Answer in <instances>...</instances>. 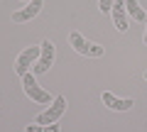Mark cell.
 <instances>
[{
    "label": "cell",
    "mask_w": 147,
    "mask_h": 132,
    "mask_svg": "<svg viewBox=\"0 0 147 132\" xmlns=\"http://www.w3.org/2000/svg\"><path fill=\"white\" fill-rule=\"evenodd\" d=\"M69 44H71L81 56L98 59V56H103V54H105V49L100 47V44H93V42H88V39H84L79 32H71V34H69Z\"/></svg>",
    "instance_id": "obj_1"
},
{
    "label": "cell",
    "mask_w": 147,
    "mask_h": 132,
    "mask_svg": "<svg viewBox=\"0 0 147 132\" xmlns=\"http://www.w3.org/2000/svg\"><path fill=\"white\" fill-rule=\"evenodd\" d=\"M64 110H66V101H64V95H54L52 105H49L44 113L37 115V125H54V122L64 115Z\"/></svg>",
    "instance_id": "obj_2"
},
{
    "label": "cell",
    "mask_w": 147,
    "mask_h": 132,
    "mask_svg": "<svg viewBox=\"0 0 147 132\" xmlns=\"http://www.w3.org/2000/svg\"><path fill=\"white\" fill-rule=\"evenodd\" d=\"M22 90L30 95L32 101H37V103H49V101H54L52 95H49L47 90L34 81V74H25V76H22Z\"/></svg>",
    "instance_id": "obj_3"
},
{
    "label": "cell",
    "mask_w": 147,
    "mask_h": 132,
    "mask_svg": "<svg viewBox=\"0 0 147 132\" xmlns=\"http://www.w3.org/2000/svg\"><path fill=\"white\" fill-rule=\"evenodd\" d=\"M39 59H37V64L32 66V74H47L49 66L54 64V44L49 42V39H42V44H39Z\"/></svg>",
    "instance_id": "obj_4"
},
{
    "label": "cell",
    "mask_w": 147,
    "mask_h": 132,
    "mask_svg": "<svg viewBox=\"0 0 147 132\" xmlns=\"http://www.w3.org/2000/svg\"><path fill=\"white\" fill-rule=\"evenodd\" d=\"M39 52H42L39 47H27V49H22L20 56H17V61H15V71H17V76L30 74V66H34V64H37Z\"/></svg>",
    "instance_id": "obj_5"
},
{
    "label": "cell",
    "mask_w": 147,
    "mask_h": 132,
    "mask_svg": "<svg viewBox=\"0 0 147 132\" xmlns=\"http://www.w3.org/2000/svg\"><path fill=\"white\" fill-rule=\"evenodd\" d=\"M42 0H32V3H27V7H22V10H15L12 12V22H17V25H22V22H30L34 20L37 15H39V10H42Z\"/></svg>",
    "instance_id": "obj_6"
},
{
    "label": "cell",
    "mask_w": 147,
    "mask_h": 132,
    "mask_svg": "<svg viewBox=\"0 0 147 132\" xmlns=\"http://www.w3.org/2000/svg\"><path fill=\"white\" fill-rule=\"evenodd\" d=\"M110 15H113V22H115L118 32H127L130 25H127V10H125V0H115L113 7H110Z\"/></svg>",
    "instance_id": "obj_7"
},
{
    "label": "cell",
    "mask_w": 147,
    "mask_h": 132,
    "mask_svg": "<svg viewBox=\"0 0 147 132\" xmlns=\"http://www.w3.org/2000/svg\"><path fill=\"white\" fill-rule=\"evenodd\" d=\"M100 98H103V103L110 108V110H130V108L135 105V101H132V98L123 101V98H115V95H113V93H108V90H105V93L100 95Z\"/></svg>",
    "instance_id": "obj_8"
},
{
    "label": "cell",
    "mask_w": 147,
    "mask_h": 132,
    "mask_svg": "<svg viewBox=\"0 0 147 132\" xmlns=\"http://www.w3.org/2000/svg\"><path fill=\"white\" fill-rule=\"evenodd\" d=\"M125 10H127V15H130L132 20L147 22V12L140 7V3H137V0H125Z\"/></svg>",
    "instance_id": "obj_9"
},
{
    "label": "cell",
    "mask_w": 147,
    "mask_h": 132,
    "mask_svg": "<svg viewBox=\"0 0 147 132\" xmlns=\"http://www.w3.org/2000/svg\"><path fill=\"white\" fill-rule=\"evenodd\" d=\"M25 132H59V125H27Z\"/></svg>",
    "instance_id": "obj_10"
},
{
    "label": "cell",
    "mask_w": 147,
    "mask_h": 132,
    "mask_svg": "<svg viewBox=\"0 0 147 132\" xmlns=\"http://www.w3.org/2000/svg\"><path fill=\"white\" fill-rule=\"evenodd\" d=\"M113 3H115V0H98V10L103 12V15H108L110 7H113Z\"/></svg>",
    "instance_id": "obj_11"
},
{
    "label": "cell",
    "mask_w": 147,
    "mask_h": 132,
    "mask_svg": "<svg viewBox=\"0 0 147 132\" xmlns=\"http://www.w3.org/2000/svg\"><path fill=\"white\" fill-rule=\"evenodd\" d=\"M142 42H145V44H147V29H145V37H142Z\"/></svg>",
    "instance_id": "obj_12"
},
{
    "label": "cell",
    "mask_w": 147,
    "mask_h": 132,
    "mask_svg": "<svg viewBox=\"0 0 147 132\" xmlns=\"http://www.w3.org/2000/svg\"><path fill=\"white\" fill-rule=\"evenodd\" d=\"M22 3H32V0H22Z\"/></svg>",
    "instance_id": "obj_13"
},
{
    "label": "cell",
    "mask_w": 147,
    "mask_h": 132,
    "mask_svg": "<svg viewBox=\"0 0 147 132\" xmlns=\"http://www.w3.org/2000/svg\"><path fill=\"white\" fill-rule=\"evenodd\" d=\"M145 78H147V74H145Z\"/></svg>",
    "instance_id": "obj_14"
}]
</instances>
